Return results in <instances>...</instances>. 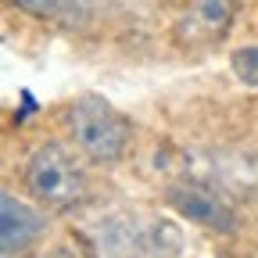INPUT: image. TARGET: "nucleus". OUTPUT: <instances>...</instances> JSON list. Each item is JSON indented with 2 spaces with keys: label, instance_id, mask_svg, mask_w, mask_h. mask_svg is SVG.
Masks as SVG:
<instances>
[{
  "label": "nucleus",
  "instance_id": "nucleus-1",
  "mask_svg": "<svg viewBox=\"0 0 258 258\" xmlns=\"http://www.w3.org/2000/svg\"><path fill=\"white\" fill-rule=\"evenodd\" d=\"M83 240L93 258H179L186 247L183 226L172 215L104 212L83 222Z\"/></svg>",
  "mask_w": 258,
  "mask_h": 258
},
{
  "label": "nucleus",
  "instance_id": "nucleus-2",
  "mask_svg": "<svg viewBox=\"0 0 258 258\" xmlns=\"http://www.w3.org/2000/svg\"><path fill=\"white\" fill-rule=\"evenodd\" d=\"M69 144L90 165H122L137 147V125L101 93H79L61 108Z\"/></svg>",
  "mask_w": 258,
  "mask_h": 258
},
{
  "label": "nucleus",
  "instance_id": "nucleus-3",
  "mask_svg": "<svg viewBox=\"0 0 258 258\" xmlns=\"http://www.w3.org/2000/svg\"><path fill=\"white\" fill-rule=\"evenodd\" d=\"M90 161L61 140H40L25 154L22 190L47 212H76L90 198Z\"/></svg>",
  "mask_w": 258,
  "mask_h": 258
},
{
  "label": "nucleus",
  "instance_id": "nucleus-4",
  "mask_svg": "<svg viewBox=\"0 0 258 258\" xmlns=\"http://www.w3.org/2000/svg\"><path fill=\"white\" fill-rule=\"evenodd\" d=\"M165 205L172 208V215L201 226V230H212V233H222L230 237L237 233V212L230 205V194H222L219 186L205 183V179H176L165 186Z\"/></svg>",
  "mask_w": 258,
  "mask_h": 258
},
{
  "label": "nucleus",
  "instance_id": "nucleus-5",
  "mask_svg": "<svg viewBox=\"0 0 258 258\" xmlns=\"http://www.w3.org/2000/svg\"><path fill=\"white\" fill-rule=\"evenodd\" d=\"M240 0H190L172 25V40L186 50H205L233 32Z\"/></svg>",
  "mask_w": 258,
  "mask_h": 258
},
{
  "label": "nucleus",
  "instance_id": "nucleus-6",
  "mask_svg": "<svg viewBox=\"0 0 258 258\" xmlns=\"http://www.w3.org/2000/svg\"><path fill=\"white\" fill-rule=\"evenodd\" d=\"M47 208H40L32 198H18V194L4 190L0 198V244H4V258L25 254L32 244H40L47 233Z\"/></svg>",
  "mask_w": 258,
  "mask_h": 258
},
{
  "label": "nucleus",
  "instance_id": "nucleus-7",
  "mask_svg": "<svg viewBox=\"0 0 258 258\" xmlns=\"http://www.w3.org/2000/svg\"><path fill=\"white\" fill-rule=\"evenodd\" d=\"M11 4L40 22H54V25H86L93 8L90 0H11Z\"/></svg>",
  "mask_w": 258,
  "mask_h": 258
},
{
  "label": "nucleus",
  "instance_id": "nucleus-8",
  "mask_svg": "<svg viewBox=\"0 0 258 258\" xmlns=\"http://www.w3.org/2000/svg\"><path fill=\"white\" fill-rule=\"evenodd\" d=\"M230 72L240 86L258 90V43H244V47L230 50Z\"/></svg>",
  "mask_w": 258,
  "mask_h": 258
},
{
  "label": "nucleus",
  "instance_id": "nucleus-9",
  "mask_svg": "<svg viewBox=\"0 0 258 258\" xmlns=\"http://www.w3.org/2000/svg\"><path fill=\"white\" fill-rule=\"evenodd\" d=\"M40 258H83V254H79L76 247H69V244H50Z\"/></svg>",
  "mask_w": 258,
  "mask_h": 258
}]
</instances>
